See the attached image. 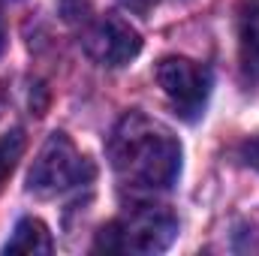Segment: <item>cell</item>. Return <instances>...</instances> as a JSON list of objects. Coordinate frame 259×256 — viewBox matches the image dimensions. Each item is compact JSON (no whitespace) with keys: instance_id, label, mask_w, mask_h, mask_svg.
<instances>
[{"instance_id":"52a82bcc","label":"cell","mask_w":259,"mask_h":256,"mask_svg":"<svg viewBox=\"0 0 259 256\" xmlns=\"http://www.w3.org/2000/svg\"><path fill=\"white\" fill-rule=\"evenodd\" d=\"M6 253H52L55 250V241H52V232L42 220L36 217H24L15 223L6 247Z\"/></svg>"},{"instance_id":"6da1fadb","label":"cell","mask_w":259,"mask_h":256,"mask_svg":"<svg viewBox=\"0 0 259 256\" xmlns=\"http://www.w3.org/2000/svg\"><path fill=\"white\" fill-rule=\"evenodd\" d=\"M106 151L118 181L130 190H169L181 175V142L142 112H130L115 124Z\"/></svg>"},{"instance_id":"ba28073f","label":"cell","mask_w":259,"mask_h":256,"mask_svg":"<svg viewBox=\"0 0 259 256\" xmlns=\"http://www.w3.org/2000/svg\"><path fill=\"white\" fill-rule=\"evenodd\" d=\"M21 151H24V136H21L18 130L6 133V136L0 139V184H3V178L15 169V163H18Z\"/></svg>"},{"instance_id":"8fae6325","label":"cell","mask_w":259,"mask_h":256,"mask_svg":"<svg viewBox=\"0 0 259 256\" xmlns=\"http://www.w3.org/2000/svg\"><path fill=\"white\" fill-rule=\"evenodd\" d=\"M3 46H6V33H3V24H0V52H3Z\"/></svg>"},{"instance_id":"9c48e42d","label":"cell","mask_w":259,"mask_h":256,"mask_svg":"<svg viewBox=\"0 0 259 256\" xmlns=\"http://www.w3.org/2000/svg\"><path fill=\"white\" fill-rule=\"evenodd\" d=\"M241 157H244V163H247V166H253V169L259 172V136L247 139V142L241 145Z\"/></svg>"},{"instance_id":"8992f818","label":"cell","mask_w":259,"mask_h":256,"mask_svg":"<svg viewBox=\"0 0 259 256\" xmlns=\"http://www.w3.org/2000/svg\"><path fill=\"white\" fill-rule=\"evenodd\" d=\"M238 55L247 75L259 78V0H247L238 18Z\"/></svg>"},{"instance_id":"3957f363","label":"cell","mask_w":259,"mask_h":256,"mask_svg":"<svg viewBox=\"0 0 259 256\" xmlns=\"http://www.w3.org/2000/svg\"><path fill=\"white\" fill-rule=\"evenodd\" d=\"M91 178H94V166L88 163V157L78 154V148L69 142L66 133H52L27 172V190L49 199L75 190Z\"/></svg>"},{"instance_id":"30bf717a","label":"cell","mask_w":259,"mask_h":256,"mask_svg":"<svg viewBox=\"0 0 259 256\" xmlns=\"http://www.w3.org/2000/svg\"><path fill=\"white\" fill-rule=\"evenodd\" d=\"M124 6H127L130 12H136V15H148L151 9H154V3L157 0H121Z\"/></svg>"},{"instance_id":"5b68a950","label":"cell","mask_w":259,"mask_h":256,"mask_svg":"<svg viewBox=\"0 0 259 256\" xmlns=\"http://www.w3.org/2000/svg\"><path fill=\"white\" fill-rule=\"evenodd\" d=\"M81 46H84L88 58L97 64L124 66L142 52V36L130 21L118 18V15H106L84 30Z\"/></svg>"},{"instance_id":"277c9868","label":"cell","mask_w":259,"mask_h":256,"mask_svg":"<svg viewBox=\"0 0 259 256\" xmlns=\"http://www.w3.org/2000/svg\"><path fill=\"white\" fill-rule=\"evenodd\" d=\"M157 81L184 121H196L202 115L211 94V72L205 66L187 58H163L157 64Z\"/></svg>"},{"instance_id":"7a4b0ae2","label":"cell","mask_w":259,"mask_h":256,"mask_svg":"<svg viewBox=\"0 0 259 256\" xmlns=\"http://www.w3.org/2000/svg\"><path fill=\"white\" fill-rule=\"evenodd\" d=\"M178 235V220L166 208H136L127 217H118L106 223L97 232V250L106 253H139V256H154L172 247Z\"/></svg>"}]
</instances>
